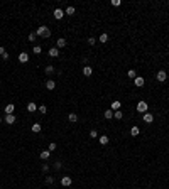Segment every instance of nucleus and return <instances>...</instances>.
Here are the masks:
<instances>
[{
    "instance_id": "27",
    "label": "nucleus",
    "mask_w": 169,
    "mask_h": 189,
    "mask_svg": "<svg viewBox=\"0 0 169 189\" xmlns=\"http://www.w3.org/2000/svg\"><path fill=\"white\" fill-rule=\"evenodd\" d=\"M32 52H34V54H41V52H42V47H41V46H34Z\"/></svg>"
},
{
    "instance_id": "3",
    "label": "nucleus",
    "mask_w": 169,
    "mask_h": 189,
    "mask_svg": "<svg viewBox=\"0 0 169 189\" xmlns=\"http://www.w3.org/2000/svg\"><path fill=\"white\" fill-rule=\"evenodd\" d=\"M52 15H54V19H56V20H59V19H63V17H64V10H61V8H56V10L52 12Z\"/></svg>"
},
{
    "instance_id": "8",
    "label": "nucleus",
    "mask_w": 169,
    "mask_h": 189,
    "mask_svg": "<svg viewBox=\"0 0 169 189\" xmlns=\"http://www.w3.org/2000/svg\"><path fill=\"white\" fill-rule=\"evenodd\" d=\"M14 110H15V106H14L12 103H8L7 106H5V113H7V115H14Z\"/></svg>"
},
{
    "instance_id": "6",
    "label": "nucleus",
    "mask_w": 169,
    "mask_h": 189,
    "mask_svg": "<svg viewBox=\"0 0 169 189\" xmlns=\"http://www.w3.org/2000/svg\"><path fill=\"white\" fill-rule=\"evenodd\" d=\"M61 184L64 186V187H68V186H71V177L69 176H64L63 179H61Z\"/></svg>"
},
{
    "instance_id": "31",
    "label": "nucleus",
    "mask_w": 169,
    "mask_h": 189,
    "mask_svg": "<svg viewBox=\"0 0 169 189\" xmlns=\"http://www.w3.org/2000/svg\"><path fill=\"white\" fill-rule=\"evenodd\" d=\"M90 137H91V138H98V132H97V130H91V132H90Z\"/></svg>"
},
{
    "instance_id": "15",
    "label": "nucleus",
    "mask_w": 169,
    "mask_h": 189,
    "mask_svg": "<svg viewBox=\"0 0 169 189\" xmlns=\"http://www.w3.org/2000/svg\"><path fill=\"white\" fill-rule=\"evenodd\" d=\"M49 155H51V152H49V150H42V152H41V159H42V161H48Z\"/></svg>"
},
{
    "instance_id": "28",
    "label": "nucleus",
    "mask_w": 169,
    "mask_h": 189,
    "mask_svg": "<svg viewBox=\"0 0 169 189\" xmlns=\"http://www.w3.org/2000/svg\"><path fill=\"white\" fill-rule=\"evenodd\" d=\"M120 108V101H113L112 103V110H118Z\"/></svg>"
},
{
    "instance_id": "20",
    "label": "nucleus",
    "mask_w": 169,
    "mask_h": 189,
    "mask_svg": "<svg viewBox=\"0 0 169 189\" xmlns=\"http://www.w3.org/2000/svg\"><path fill=\"white\" fill-rule=\"evenodd\" d=\"M139 132H140V130H139V127H132V128H130V135H134V137H137V135H139Z\"/></svg>"
},
{
    "instance_id": "11",
    "label": "nucleus",
    "mask_w": 169,
    "mask_h": 189,
    "mask_svg": "<svg viewBox=\"0 0 169 189\" xmlns=\"http://www.w3.org/2000/svg\"><path fill=\"white\" fill-rule=\"evenodd\" d=\"M144 122H145V123H152V122H154L152 113H144Z\"/></svg>"
},
{
    "instance_id": "33",
    "label": "nucleus",
    "mask_w": 169,
    "mask_h": 189,
    "mask_svg": "<svg viewBox=\"0 0 169 189\" xmlns=\"http://www.w3.org/2000/svg\"><path fill=\"white\" fill-rule=\"evenodd\" d=\"M95 42H97V39H95V37H88V44H90V46H93Z\"/></svg>"
},
{
    "instance_id": "24",
    "label": "nucleus",
    "mask_w": 169,
    "mask_h": 189,
    "mask_svg": "<svg viewBox=\"0 0 169 189\" xmlns=\"http://www.w3.org/2000/svg\"><path fill=\"white\" fill-rule=\"evenodd\" d=\"M64 46H66V39H58V49L64 47Z\"/></svg>"
},
{
    "instance_id": "14",
    "label": "nucleus",
    "mask_w": 169,
    "mask_h": 189,
    "mask_svg": "<svg viewBox=\"0 0 169 189\" xmlns=\"http://www.w3.org/2000/svg\"><path fill=\"white\" fill-rule=\"evenodd\" d=\"M36 110H37V105L34 103V101H31V103L27 105V112H31V113H32V112H36Z\"/></svg>"
},
{
    "instance_id": "1",
    "label": "nucleus",
    "mask_w": 169,
    "mask_h": 189,
    "mask_svg": "<svg viewBox=\"0 0 169 189\" xmlns=\"http://www.w3.org/2000/svg\"><path fill=\"white\" fill-rule=\"evenodd\" d=\"M36 36H39V37H44V39H48L49 36H51V31H49L46 25H41V27H37V31H36Z\"/></svg>"
},
{
    "instance_id": "10",
    "label": "nucleus",
    "mask_w": 169,
    "mask_h": 189,
    "mask_svg": "<svg viewBox=\"0 0 169 189\" xmlns=\"http://www.w3.org/2000/svg\"><path fill=\"white\" fill-rule=\"evenodd\" d=\"M19 61H20V63H27V61H29V54H27V52H20V54H19Z\"/></svg>"
},
{
    "instance_id": "25",
    "label": "nucleus",
    "mask_w": 169,
    "mask_h": 189,
    "mask_svg": "<svg viewBox=\"0 0 169 189\" xmlns=\"http://www.w3.org/2000/svg\"><path fill=\"white\" fill-rule=\"evenodd\" d=\"M46 73H48V74H52V73L56 71V69H54V66H46V69H44Z\"/></svg>"
},
{
    "instance_id": "19",
    "label": "nucleus",
    "mask_w": 169,
    "mask_h": 189,
    "mask_svg": "<svg viewBox=\"0 0 169 189\" xmlns=\"http://www.w3.org/2000/svg\"><path fill=\"white\" fill-rule=\"evenodd\" d=\"M113 118H115V120H122V118H124V115H122L120 110H117V112L113 113Z\"/></svg>"
},
{
    "instance_id": "12",
    "label": "nucleus",
    "mask_w": 169,
    "mask_h": 189,
    "mask_svg": "<svg viewBox=\"0 0 169 189\" xmlns=\"http://www.w3.org/2000/svg\"><path fill=\"white\" fill-rule=\"evenodd\" d=\"M46 88H48V89H54V88H56V81L48 79V81H46Z\"/></svg>"
},
{
    "instance_id": "38",
    "label": "nucleus",
    "mask_w": 169,
    "mask_h": 189,
    "mask_svg": "<svg viewBox=\"0 0 169 189\" xmlns=\"http://www.w3.org/2000/svg\"><path fill=\"white\" fill-rule=\"evenodd\" d=\"M54 169H61V162H54Z\"/></svg>"
},
{
    "instance_id": "17",
    "label": "nucleus",
    "mask_w": 169,
    "mask_h": 189,
    "mask_svg": "<svg viewBox=\"0 0 169 189\" xmlns=\"http://www.w3.org/2000/svg\"><path fill=\"white\" fill-rule=\"evenodd\" d=\"M103 117H105V118H107V120H110V118H112V117H113V112H112V110H105V113H103Z\"/></svg>"
},
{
    "instance_id": "37",
    "label": "nucleus",
    "mask_w": 169,
    "mask_h": 189,
    "mask_svg": "<svg viewBox=\"0 0 169 189\" xmlns=\"http://www.w3.org/2000/svg\"><path fill=\"white\" fill-rule=\"evenodd\" d=\"M112 5H115V7H118V5H120V0H113V2H112Z\"/></svg>"
},
{
    "instance_id": "13",
    "label": "nucleus",
    "mask_w": 169,
    "mask_h": 189,
    "mask_svg": "<svg viewBox=\"0 0 169 189\" xmlns=\"http://www.w3.org/2000/svg\"><path fill=\"white\" fill-rule=\"evenodd\" d=\"M68 120L71 122V123H76V122H78V115H76V113H69V115H68Z\"/></svg>"
},
{
    "instance_id": "21",
    "label": "nucleus",
    "mask_w": 169,
    "mask_h": 189,
    "mask_svg": "<svg viewBox=\"0 0 169 189\" xmlns=\"http://www.w3.org/2000/svg\"><path fill=\"white\" fill-rule=\"evenodd\" d=\"M0 56L4 57V59H8V54H7V51H5L2 46H0Z\"/></svg>"
},
{
    "instance_id": "9",
    "label": "nucleus",
    "mask_w": 169,
    "mask_h": 189,
    "mask_svg": "<svg viewBox=\"0 0 169 189\" xmlns=\"http://www.w3.org/2000/svg\"><path fill=\"white\" fill-rule=\"evenodd\" d=\"M49 56H51V57H58V56H59V49H58V47H51V49H49Z\"/></svg>"
},
{
    "instance_id": "26",
    "label": "nucleus",
    "mask_w": 169,
    "mask_h": 189,
    "mask_svg": "<svg viewBox=\"0 0 169 189\" xmlns=\"http://www.w3.org/2000/svg\"><path fill=\"white\" fill-rule=\"evenodd\" d=\"M64 14H66V15H73V14H74V7H68L64 10Z\"/></svg>"
},
{
    "instance_id": "2",
    "label": "nucleus",
    "mask_w": 169,
    "mask_h": 189,
    "mask_svg": "<svg viewBox=\"0 0 169 189\" xmlns=\"http://www.w3.org/2000/svg\"><path fill=\"white\" fill-rule=\"evenodd\" d=\"M137 112L139 113H147V103H145V101H139V103H137Z\"/></svg>"
},
{
    "instance_id": "7",
    "label": "nucleus",
    "mask_w": 169,
    "mask_h": 189,
    "mask_svg": "<svg viewBox=\"0 0 169 189\" xmlns=\"http://www.w3.org/2000/svg\"><path fill=\"white\" fill-rule=\"evenodd\" d=\"M166 78H167V74H166V71H159L157 73V81H161V83H164Z\"/></svg>"
},
{
    "instance_id": "4",
    "label": "nucleus",
    "mask_w": 169,
    "mask_h": 189,
    "mask_svg": "<svg viewBox=\"0 0 169 189\" xmlns=\"http://www.w3.org/2000/svg\"><path fill=\"white\" fill-rule=\"evenodd\" d=\"M4 122L7 125H14V123H15V115H7V117L4 118Z\"/></svg>"
},
{
    "instance_id": "29",
    "label": "nucleus",
    "mask_w": 169,
    "mask_h": 189,
    "mask_svg": "<svg viewBox=\"0 0 169 189\" xmlns=\"http://www.w3.org/2000/svg\"><path fill=\"white\" fill-rule=\"evenodd\" d=\"M127 74H129V78H132V79H135V78H137V74H135V71H134V69H130Z\"/></svg>"
},
{
    "instance_id": "30",
    "label": "nucleus",
    "mask_w": 169,
    "mask_h": 189,
    "mask_svg": "<svg viewBox=\"0 0 169 189\" xmlns=\"http://www.w3.org/2000/svg\"><path fill=\"white\" fill-rule=\"evenodd\" d=\"M37 110H39V112L42 113V115H44V113L48 112V106H44V105H42V106H37Z\"/></svg>"
},
{
    "instance_id": "5",
    "label": "nucleus",
    "mask_w": 169,
    "mask_h": 189,
    "mask_svg": "<svg viewBox=\"0 0 169 189\" xmlns=\"http://www.w3.org/2000/svg\"><path fill=\"white\" fill-rule=\"evenodd\" d=\"M144 83H145V81H144V78H142V76H137L135 79H134V85H135L137 88H140V86H144Z\"/></svg>"
},
{
    "instance_id": "35",
    "label": "nucleus",
    "mask_w": 169,
    "mask_h": 189,
    "mask_svg": "<svg viewBox=\"0 0 169 189\" xmlns=\"http://www.w3.org/2000/svg\"><path fill=\"white\" fill-rule=\"evenodd\" d=\"M46 182H48V184H52V182H54V179H52L51 176H48V177H46Z\"/></svg>"
},
{
    "instance_id": "22",
    "label": "nucleus",
    "mask_w": 169,
    "mask_h": 189,
    "mask_svg": "<svg viewBox=\"0 0 169 189\" xmlns=\"http://www.w3.org/2000/svg\"><path fill=\"white\" fill-rule=\"evenodd\" d=\"M100 144L107 145V144H108V137H107V135H101V137H100Z\"/></svg>"
},
{
    "instance_id": "34",
    "label": "nucleus",
    "mask_w": 169,
    "mask_h": 189,
    "mask_svg": "<svg viewBox=\"0 0 169 189\" xmlns=\"http://www.w3.org/2000/svg\"><path fill=\"white\" fill-rule=\"evenodd\" d=\"M29 41H31V42H32V41H36V34H34V32L29 34Z\"/></svg>"
},
{
    "instance_id": "36",
    "label": "nucleus",
    "mask_w": 169,
    "mask_h": 189,
    "mask_svg": "<svg viewBox=\"0 0 169 189\" xmlns=\"http://www.w3.org/2000/svg\"><path fill=\"white\" fill-rule=\"evenodd\" d=\"M49 171V165L48 164H42V172H48Z\"/></svg>"
},
{
    "instance_id": "16",
    "label": "nucleus",
    "mask_w": 169,
    "mask_h": 189,
    "mask_svg": "<svg viewBox=\"0 0 169 189\" xmlns=\"http://www.w3.org/2000/svg\"><path fill=\"white\" fill-rule=\"evenodd\" d=\"M91 73H93V69L90 68V66H85V68H83V74H85V76H91Z\"/></svg>"
},
{
    "instance_id": "23",
    "label": "nucleus",
    "mask_w": 169,
    "mask_h": 189,
    "mask_svg": "<svg viewBox=\"0 0 169 189\" xmlns=\"http://www.w3.org/2000/svg\"><path fill=\"white\" fill-rule=\"evenodd\" d=\"M32 132H34V133H39V132H41V125H39V123H34V125H32Z\"/></svg>"
},
{
    "instance_id": "32",
    "label": "nucleus",
    "mask_w": 169,
    "mask_h": 189,
    "mask_svg": "<svg viewBox=\"0 0 169 189\" xmlns=\"http://www.w3.org/2000/svg\"><path fill=\"white\" fill-rule=\"evenodd\" d=\"M52 150H56V144H54V142L49 144V152H52Z\"/></svg>"
},
{
    "instance_id": "18",
    "label": "nucleus",
    "mask_w": 169,
    "mask_h": 189,
    "mask_svg": "<svg viewBox=\"0 0 169 189\" xmlns=\"http://www.w3.org/2000/svg\"><path fill=\"white\" fill-rule=\"evenodd\" d=\"M101 42V44H105V42H108V34H101L100 36V39H98Z\"/></svg>"
},
{
    "instance_id": "39",
    "label": "nucleus",
    "mask_w": 169,
    "mask_h": 189,
    "mask_svg": "<svg viewBox=\"0 0 169 189\" xmlns=\"http://www.w3.org/2000/svg\"><path fill=\"white\" fill-rule=\"evenodd\" d=\"M2 122H4V120H2V117H0V123H2Z\"/></svg>"
}]
</instances>
